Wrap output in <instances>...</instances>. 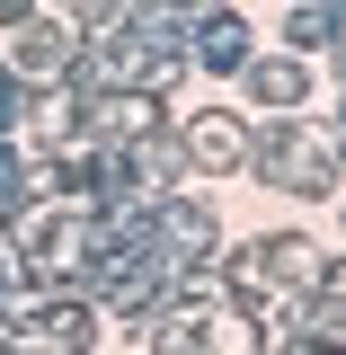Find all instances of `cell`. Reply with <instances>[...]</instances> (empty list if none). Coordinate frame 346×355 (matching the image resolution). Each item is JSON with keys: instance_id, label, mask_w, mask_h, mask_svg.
Here are the masks:
<instances>
[{"instance_id": "obj_1", "label": "cell", "mask_w": 346, "mask_h": 355, "mask_svg": "<svg viewBox=\"0 0 346 355\" xmlns=\"http://www.w3.org/2000/svg\"><path fill=\"white\" fill-rule=\"evenodd\" d=\"M187 151H196V160H222V169H231V160H240V133L222 125V116H214V125H187Z\"/></svg>"}, {"instance_id": "obj_2", "label": "cell", "mask_w": 346, "mask_h": 355, "mask_svg": "<svg viewBox=\"0 0 346 355\" xmlns=\"http://www.w3.org/2000/svg\"><path fill=\"white\" fill-rule=\"evenodd\" d=\"M258 98L266 107H293V98H302V71H293V62H258Z\"/></svg>"}]
</instances>
